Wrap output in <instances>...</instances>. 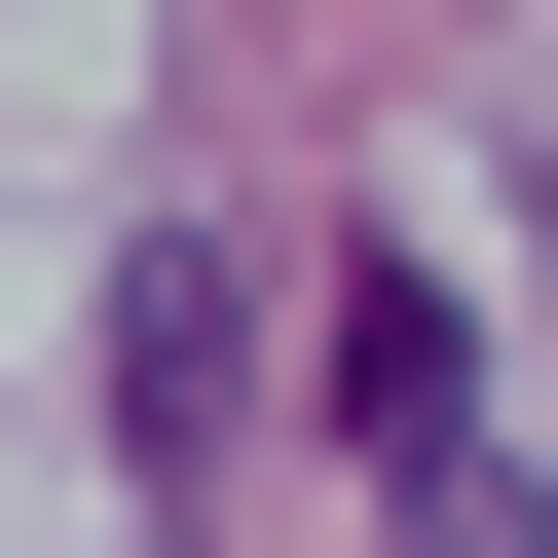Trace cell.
Segmentation results:
<instances>
[{"mask_svg":"<svg viewBox=\"0 0 558 558\" xmlns=\"http://www.w3.org/2000/svg\"><path fill=\"white\" fill-rule=\"evenodd\" d=\"M336 447H373V521H410V558H521V447H484V336L410 299V260L336 299Z\"/></svg>","mask_w":558,"mask_h":558,"instance_id":"cell-1","label":"cell"}]
</instances>
